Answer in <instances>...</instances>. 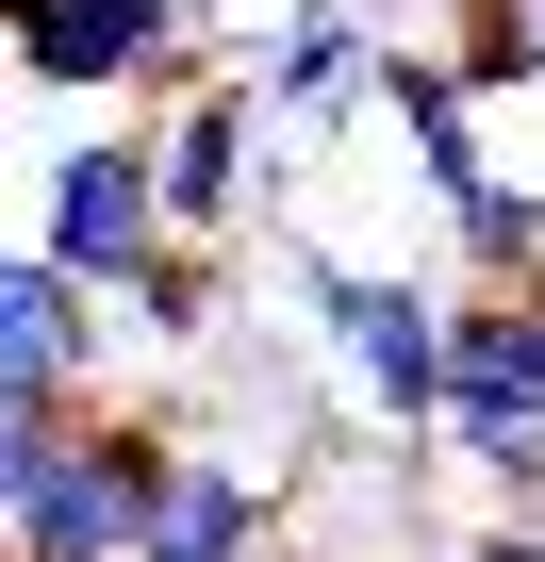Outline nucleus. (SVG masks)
<instances>
[{
    "label": "nucleus",
    "instance_id": "nucleus-1",
    "mask_svg": "<svg viewBox=\"0 0 545 562\" xmlns=\"http://www.w3.org/2000/svg\"><path fill=\"white\" fill-rule=\"evenodd\" d=\"M298 299H315V348H331V381L364 397V430H381V447H446V315H463V281L298 248Z\"/></svg>",
    "mask_w": 545,
    "mask_h": 562
},
{
    "label": "nucleus",
    "instance_id": "nucleus-2",
    "mask_svg": "<svg viewBox=\"0 0 545 562\" xmlns=\"http://www.w3.org/2000/svg\"><path fill=\"white\" fill-rule=\"evenodd\" d=\"M166 463H182V414H149V397H83V447H67L50 496L18 513V562H133Z\"/></svg>",
    "mask_w": 545,
    "mask_h": 562
},
{
    "label": "nucleus",
    "instance_id": "nucleus-3",
    "mask_svg": "<svg viewBox=\"0 0 545 562\" xmlns=\"http://www.w3.org/2000/svg\"><path fill=\"white\" fill-rule=\"evenodd\" d=\"M0 67L50 100H166L198 83V34L182 0H0Z\"/></svg>",
    "mask_w": 545,
    "mask_h": 562
},
{
    "label": "nucleus",
    "instance_id": "nucleus-4",
    "mask_svg": "<svg viewBox=\"0 0 545 562\" xmlns=\"http://www.w3.org/2000/svg\"><path fill=\"white\" fill-rule=\"evenodd\" d=\"M34 248L83 281V299H133V265L166 248V166H149V116H133V133H83V149L50 166Z\"/></svg>",
    "mask_w": 545,
    "mask_h": 562
},
{
    "label": "nucleus",
    "instance_id": "nucleus-5",
    "mask_svg": "<svg viewBox=\"0 0 545 562\" xmlns=\"http://www.w3.org/2000/svg\"><path fill=\"white\" fill-rule=\"evenodd\" d=\"M149 166H166V232L231 248L248 232V182H264V83L248 67H198L149 100Z\"/></svg>",
    "mask_w": 545,
    "mask_h": 562
},
{
    "label": "nucleus",
    "instance_id": "nucleus-6",
    "mask_svg": "<svg viewBox=\"0 0 545 562\" xmlns=\"http://www.w3.org/2000/svg\"><path fill=\"white\" fill-rule=\"evenodd\" d=\"M264 546H282V463H248V447L182 430V463H166L133 562H264Z\"/></svg>",
    "mask_w": 545,
    "mask_h": 562
},
{
    "label": "nucleus",
    "instance_id": "nucleus-7",
    "mask_svg": "<svg viewBox=\"0 0 545 562\" xmlns=\"http://www.w3.org/2000/svg\"><path fill=\"white\" fill-rule=\"evenodd\" d=\"M0 381H50V397H116V299H83V281L18 232L0 248Z\"/></svg>",
    "mask_w": 545,
    "mask_h": 562
},
{
    "label": "nucleus",
    "instance_id": "nucleus-8",
    "mask_svg": "<svg viewBox=\"0 0 545 562\" xmlns=\"http://www.w3.org/2000/svg\"><path fill=\"white\" fill-rule=\"evenodd\" d=\"M248 83H264V116H348L381 83V18L364 0H298V18L248 50Z\"/></svg>",
    "mask_w": 545,
    "mask_h": 562
},
{
    "label": "nucleus",
    "instance_id": "nucleus-9",
    "mask_svg": "<svg viewBox=\"0 0 545 562\" xmlns=\"http://www.w3.org/2000/svg\"><path fill=\"white\" fill-rule=\"evenodd\" d=\"M116 331H133V348H215V331H231V248L166 232V248L133 265V299H116Z\"/></svg>",
    "mask_w": 545,
    "mask_h": 562
},
{
    "label": "nucleus",
    "instance_id": "nucleus-10",
    "mask_svg": "<svg viewBox=\"0 0 545 562\" xmlns=\"http://www.w3.org/2000/svg\"><path fill=\"white\" fill-rule=\"evenodd\" d=\"M446 281H479V299H529V281H545V182H479L463 215H446Z\"/></svg>",
    "mask_w": 545,
    "mask_h": 562
},
{
    "label": "nucleus",
    "instance_id": "nucleus-11",
    "mask_svg": "<svg viewBox=\"0 0 545 562\" xmlns=\"http://www.w3.org/2000/svg\"><path fill=\"white\" fill-rule=\"evenodd\" d=\"M67 447H83V397H50V381H0V529L50 496V463H67Z\"/></svg>",
    "mask_w": 545,
    "mask_h": 562
},
{
    "label": "nucleus",
    "instance_id": "nucleus-12",
    "mask_svg": "<svg viewBox=\"0 0 545 562\" xmlns=\"http://www.w3.org/2000/svg\"><path fill=\"white\" fill-rule=\"evenodd\" d=\"M446 67H463V100H512V83H545V18L529 0H479V18L446 34Z\"/></svg>",
    "mask_w": 545,
    "mask_h": 562
},
{
    "label": "nucleus",
    "instance_id": "nucleus-13",
    "mask_svg": "<svg viewBox=\"0 0 545 562\" xmlns=\"http://www.w3.org/2000/svg\"><path fill=\"white\" fill-rule=\"evenodd\" d=\"M364 18H381V34H430V50H446V34L479 18V0H364Z\"/></svg>",
    "mask_w": 545,
    "mask_h": 562
},
{
    "label": "nucleus",
    "instance_id": "nucleus-14",
    "mask_svg": "<svg viewBox=\"0 0 545 562\" xmlns=\"http://www.w3.org/2000/svg\"><path fill=\"white\" fill-rule=\"evenodd\" d=\"M446 562H545V529H512V513H479V529H463Z\"/></svg>",
    "mask_w": 545,
    "mask_h": 562
},
{
    "label": "nucleus",
    "instance_id": "nucleus-15",
    "mask_svg": "<svg viewBox=\"0 0 545 562\" xmlns=\"http://www.w3.org/2000/svg\"><path fill=\"white\" fill-rule=\"evenodd\" d=\"M264 562H315V546H264Z\"/></svg>",
    "mask_w": 545,
    "mask_h": 562
},
{
    "label": "nucleus",
    "instance_id": "nucleus-16",
    "mask_svg": "<svg viewBox=\"0 0 545 562\" xmlns=\"http://www.w3.org/2000/svg\"><path fill=\"white\" fill-rule=\"evenodd\" d=\"M529 18H545V0H529Z\"/></svg>",
    "mask_w": 545,
    "mask_h": 562
},
{
    "label": "nucleus",
    "instance_id": "nucleus-17",
    "mask_svg": "<svg viewBox=\"0 0 545 562\" xmlns=\"http://www.w3.org/2000/svg\"><path fill=\"white\" fill-rule=\"evenodd\" d=\"M529 299H545V281H529Z\"/></svg>",
    "mask_w": 545,
    "mask_h": 562
},
{
    "label": "nucleus",
    "instance_id": "nucleus-18",
    "mask_svg": "<svg viewBox=\"0 0 545 562\" xmlns=\"http://www.w3.org/2000/svg\"><path fill=\"white\" fill-rule=\"evenodd\" d=\"M0 83H18V67H0Z\"/></svg>",
    "mask_w": 545,
    "mask_h": 562
}]
</instances>
